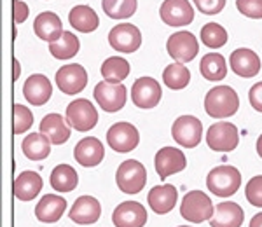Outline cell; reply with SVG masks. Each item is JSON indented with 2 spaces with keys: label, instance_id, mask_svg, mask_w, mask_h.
I'll return each mask as SVG.
<instances>
[{
  "label": "cell",
  "instance_id": "6da1fadb",
  "mask_svg": "<svg viewBox=\"0 0 262 227\" xmlns=\"http://www.w3.org/2000/svg\"><path fill=\"white\" fill-rule=\"evenodd\" d=\"M239 98L231 86H215L205 96V110L213 119H226L238 112Z\"/></svg>",
  "mask_w": 262,
  "mask_h": 227
},
{
  "label": "cell",
  "instance_id": "7a4b0ae2",
  "mask_svg": "<svg viewBox=\"0 0 262 227\" xmlns=\"http://www.w3.org/2000/svg\"><path fill=\"white\" fill-rule=\"evenodd\" d=\"M242 186V173L234 166H217L206 176V187L217 197H231Z\"/></svg>",
  "mask_w": 262,
  "mask_h": 227
},
{
  "label": "cell",
  "instance_id": "3957f363",
  "mask_svg": "<svg viewBox=\"0 0 262 227\" xmlns=\"http://www.w3.org/2000/svg\"><path fill=\"white\" fill-rule=\"evenodd\" d=\"M116 184L124 194H138L147 184V170L140 161L128 159L116 171Z\"/></svg>",
  "mask_w": 262,
  "mask_h": 227
},
{
  "label": "cell",
  "instance_id": "277c9868",
  "mask_svg": "<svg viewBox=\"0 0 262 227\" xmlns=\"http://www.w3.org/2000/svg\"><path fill=\"white\" fill-rule=\"evenodd\" d=\"M213 203L203 191L187 192L180 205V213L191 224H201L213 217Z\"/></svg>",
  "mask_w": 262,
  "mask_h": 227
},
{
  "label": "cell",
  "instance_id": "5b68a950",
  "mask_svg": "<svg viewBox=\"0 0 262 227\" xmlns=\"http://www.w3.org/2000/svg\"><path fill=\"white\" fill-rule=\"evenodd\" d=\"M171 137L179 145L194 149L200 145L203 137V124L194 116H180L171 126Z\"/></svg>",
  "mask_w": 262,
  "mask_h": 227
},
{
  "label": "cell",
  "instance_id": "8992f818",
  "mask_svg": "<svg viewBox=\"0 0 262 227\" xmlns=\"http://www.w3.org/2000/svg\"><path fill=\"white\" fill-rule=\"evenodd\" d=\"M239 133L231 123H215L206 131V144L215 152H231L238 147Z\"/></svg>",
  "mask_w": 262,
  "mask_h": 227
},
{
  "label": "cell",
  "instance_id": "52a82bcc",
  "mask_svg": "<svg viewBox=\"0 0 262 227\" xmlns=\"http://www.w3.org/2000/svg\"><path fill=\"white\" fill-rule=\"evenodd\" d=\"M166 49L168 54L177 63H189L200 53V44H198V39L191 32L180 30L170 35V39L166 42Z\"/></svg>",
  "mask_w": 262,
  "mask_h": 227
},
{
  "label": "cell",
  "instance_id": "ba28073f",
  "mask_svg": "<svg viewBox=\"0 0 262 227\" xmlns=\"http://www.w3.org/2000/svg\"><path fill=\"white\" fill-rule=\"evenodd\" d=\"M67 121L77 131H90L98 123V112L90 100H74L67 107Z\"/></svg>",
  "mask_w": 262,
  "mask_h": 227
},
{
  "label": "cell",
  "instance_id": "9c48e42d",
  "mask_svg": "<svg viewBox=\"0 0 262 227\" xmlns=\"http://www.w3.org/2000/svg\"><path fill=\"white\" fill-rule=\"evenodd\" d=\"M138 142H140L138 129L129 123H116L107 131V144L116 152L128 154L137 149Z\"/></svg>",
  "mask_w": 262,
  "mask_h": 227
},
{
  "label": "cell",
  "instance_id": "30bf717a",
  "mask_svg": "<svg viewBox=\"0 0 262 227\" xmlns=\"http://www.w3.org/2000/svg\"><path fill=\"white\" fill-rule=\"evenodd\" d=\"M108 44L119 53H135L142 46V33L131 23L116 25L108 33Z\"/></svg>",
  "mask_w": 262,
  "mask_h": 227
},
{
  "label": "cell",
  "instance_id": "8fae6325",
  "mask_svg": "<svg viewBox=\"0 0 262 227\" xmlns=\"http://www.w3.org/2000/svg\"><path fill=\"white\" fill-rule=\"evenodd\" d=\"M95 100L105 112H119L126 103V87L122 84L101 81L95 86Z\"/></svg>",
  "mask_w": 262,
  "mask_h": 227
},
{
  "label": "cell",
  "instance_id": "7c38bea8",
  "mask_svg": "<svg viewBox=\"0 0 262 227\" xmlns=\"http://www.w3.org/2000/svg\"><path fill=\"white\" fill-rule=\"evenodd\" d=\"M56 86L65 95H77L88 86V72L79 63L61 66L56 72Z\"/></svg>",
  "mask_w": 262,
  "mask_h": 227
},
{
  "label": "cell",
  "instance_id": "4fadbf2b",
  "mask_svg": "<svg viewBox=\"0 0 262 227\" xmlns=\"http://www.w3.org/2000/svg\"><path fill=\"white\" fill-rule=\"evenodd\" d=\"M161 86L152 77H140L137 79L131 87V100L138 108H154L161 102Z\"/></svg>",
  "mask_w": 262,
  "mask_h": 227
},
{
  "label": "cell",
  "instance_id": "5bb4252c",
  "mask_svg": "<svg viewBox=\"0 0 262 227\" xmlns=\"http://www.w3.org/2000/svg\"><path fill=\"white\" fill-rule=\"evenodd\" d=\"M159 16L168 27H185L192 23L194 9L189 0H164L159 9Z\"/></svg>",
  "mask_w": 262,
  "mask_h": 227
},
{
  "label": "cell",
  "instance_id": "9a60e30c",
  "mask_svg": "<svg viewBox=\"0 0 262 227\" xmlns=\"http://www.w3.org/2000/svg\"><path fill=\"white\" fill-rule=\"evenodd\" d=\"M112 222L116 227H143L147 224V210L138 201H124L114 210Z\"/></svg>",
  "mask_w": 262,
  "mask_h": 227
},
{
  "label": "cell",
  "instance_id": "2e32d148",
  "mask_svg": "<svg viewBox=\"0 0 262 227\" xmlns=\"http://www.w3.org/2000/svg\"><path fill=\"white\" fill-rule=\"evenodd\" d=\"M156 171L161 176V180L168 178L170 175H175L179 171L185 170L187 166V159L182 150L175 149V147H163L161 150H158L156 154Z\"/></svg>",
  "mask_w": 262,
  "mask_h": 227
},
{
  "label": "cell",
  "instance_id": "e0dca14e",
  "mask_svg": "<svg viewBox=\"0 0 262 227\" xmlns=\"http://www.w3.org/2000/svg\"><path fill=\"white\" fill-rule=\"evenodd\" d=\"M229 65H231L232 72L245 79L255 77V75L260 72L259 54L247 48H239V49H236V51H232L229 58Z\"/></svg>",
  "mask_w": 262,
  "mask_h": 227
},
{
  "label": "cell",
  "instance_id": "ac0fdd59",
  "mask_svg": "<svg viewBox=\"0 0 262 227\" xmlns=\"http://www.w3.org/2000/svg\"><path fill=\"white\" fill-rule=\"evenodd\" d=\"M74 157L84 168L98 166L105 157L103 144L95 137H86L81 142H77L74 149Z\"/></svg>",
  "mask_w": 262,
  "mask_h": 227
},
{
  "label": "cell",
  "instance_id": "d6986e66",
  "mask_svg": "<svg viewBox=\"0 0 262 227\" xmlns=\"http://www.w3.org/2000/svg\"><path fill=\"white\" fill-rule=\"evenodd\" d=\"M101 215V205L96 197L93 196H81L74 203V207L69 212L70 220H74L79 225L95 224Z\"/></svg>",
  "mask_w": 262,
  "mask_h": 227
},
{
  "label": "cell",
  "instance_id": "ffe728a7",
  "mask_svg": "<svg viewBox=\"0 0 262 227\" xmlns=\"http://www.w3.org/2000/svg\"><path fill=\"white\" fill-rule=\"evenodd\" d=\"M177 187L171 184H164V186H156L149 191L147 201H149V207L152 212H156L158 215H164V213H170L177 205Z\"/></svg>",
  "mask_w": 262,
  "mask_h": 227
},
{
  "label": "cell",
  "instance_id": "44dd1931",
  "mask_svg": "<svg viewBox=\"0 0 262 227\" xmlns=\"http://www.w3.org/2000/svg\"><path fill=\"white\" fill-rule=\"evenodd\" d=\"M23 95L28 100V103L40 107V105L49 102L51 95H53V86H51V81L46 75L35 74L27 79L23 86Z\"/></svg>",
  "mask_w": 262,
  "mask_h": 227
},
{
  "label": "cell",
  "instance_id": "7402d4cb",
  "mask_svg": "<svg viewBox=\"0 0 262 227\" xmlns=\"http://www.w3.org/2000/svg\"><path fill=\"white\" fill-rule=\"evenodd\" d=\"M70 128L69 121L63 119V116L60 114H48L44 119L40 121V133L44 137L49 138L51 144L54 145H61L65 144L67 140L70 138Z\"/></svg>",
  "mask_w": 262,
  "mask_h": 227
},
{
  "label": "cell",
  "instance_id": "603a6c76",
  "mask_svg": "<svg viewBox=\"0 0 262 227\" xmlns=\"http://www.w3.org/2000/svg\"><path fill=\"white\" fill-rule=\"evenodd\" d=\"M245 220V212L238 203L224 201L217 205L213 212V217L210 218L212 227H242Z\"/></svg>",
  "mask_w": 262,
  "mask_h": 227
},
{
  "label": "cell",
  "instance_id": "cb8c5ba5",
  "mask_svg": "<svg viewBox=\"0 0 262 227\" xmlns=\"http://www.w3.org/2000/svg\"><path fill=\"white\" fill-rule=\"evenodd\" d=\"M67 210V199L56 194H46L35 207V217L42 224H54L58 222Z\"/></svg>",
  "mask_w": 262,
  "mask_h": 227
},
{
  "label": "cell",
  "instance_id": "d4e9b609",
  "mask_svg": "<svg viewBox=\"0 0 262 227\" xmlns=\"http://www.w3.org/2000/svg\"><path fill=\"white\" fill-rule=\"evenodd\" d=\"M33 30H35V35L39 39L51 44V42H56L63 35V25L61 19L54 12L46 11L40 12L33 21Z\"/></svg>",
  "mask_w": 262,
  "mask_h": 227
},
{
  "label": "cell",
  "instance_id": "484cf974",
  "mask_svg": "<svg viewBox=\"0 0 262 227\" xmlns=\"http://www.w3.org/2000/svg\"><path fill=\"white\" fill-rule=\"evenodd\" d=\"M42 176L37 171H21L18 175V178L14 180V196L19 201H32L33 197L39 196V192L42 191Z\"/></svg>",
  "mask_w": 262,
  "mask_h": 227
},
{
  "label": "cell",
  "instance_id": "4316f807",
  "mask_svg": "<svg viewBox=\"0 0 262 227\" xmlns=\"http://www.w3.org/2000/svg\"><path fill=\"white\" fill-rule=\"evenodd\" d=\"M70 25L75 28L77 32L82 33H91L98 28L100 18L90 6H75L69 14Z\"/></svg>",
  "mask_w": 262,
  "mask_h": 227
},
{
  "label": "cell",
  "instance_id": "83f0119b",
  "mask_svg": "<svg viewBox=\"0 0 262 227\" xmlns=\"http://www.w3.org/2000/svg\"><path fill=\"white\" fill-rule=\"evenodd\" d=\"M200 72L206 81H222L227 75V63L224 60L222 54L219 53H208L201 58L200 63Z\"/></svg>",
  "mask_w": 262,
  "mask_h": 227
},
{
  "label": "cell",
  "instance_id": "f1b7e54d",
  "mask_svg": "<svg viewBox=\"0 0 262 227\" xmlns=\"http://www.w3.org/2000/svg\"><path fill=\"white\" fill-rule=\"evenodd\" d=\"M21 150L30 161H42L51 152V142L42 133H30L21 144Z\"/></svg>",
  "mask_w": 262,
  "mask_h": 227
},
{
  "label": "cell",
  "instance_id": "f546056e",
  "mask_svg": "<svg viewBox=\"0 0 262 227\" xmlns=\"http://www.w3.org/2000/svg\"><path fill=\"white\" fill-rule=\"evenodd\" d=\"M79 184L77 171L70 165H58L51 173V187L58 192H72Z\"/></svg>",
  "mask_w": 262,
  "mask_h": 227
},
{
  "label": "cell",
  "instance_id": "4dcf8cb0",
  "mask_svg": "<svg viewBox=\"0 0 262 227\" xmlns=\"http://www.w3.org/2000/svg\"><path fill=\"white\" fill-rule=\"evenodd\" d=\"M81 49V42L72 32H63V35L56 42L49 44V53L56 60H70Z\"/></svg>",
  "mask_w": 262,
  "mask_h": 227
},
{
  "label": "cell",
  "instance_id": "1f68e13d",
  "mask_svg": "<svg viewBox=\"0 0 262 227\" xmlns=\"http://www.w3.org/2000/svg\"><path fill=\"white\" fill-rule=\"evenodd\" d=\"M100 74L103 75V81L121 84L129 75V63L126 61L124 58L111 56L103 61Z\"/></svg>",
  "mask_w": 262,
  "mask_h": 227
},
{
  "label": "cell",
  "instance_id": "d6a6232c",
  "mask_svg": "<svg viewBox=\"0 0 262 227\" xmlns=\"http://www.w3.org/2000/svg\"><path fill=\"white\" fill-rule=\"evenodd\" d=\"M137 0H101V9L112 19H126L137 12Z\"/></svg>",
  "mask_w": 262,
  "mask_h": 227
},
{
  "label": "cell",
  "instance_id": "836d02e7",
  "mask_svg": "<svg viewBox=\"0 0 262 227\" xmlns=\"http://www.w3.org/2000/svg\"><path fill=\"white\" fill-rule=\"evenodd\" d=\"M163 81L170 89H184L185 86H189L191 81V72L184 66V63H171L164 69L163 72Z\"/></svg>",
  "mask_w": 262,
  "mask_h": 227
},
{
  "label": "cell",
  "instance_id": "e575fe53",
  "mask_svg": "<svg viewBox=\"0 0 262 227\" xmlns=\"http://www.w3.org/2000/svg\"><path fill=\"white\" fill-rule=\"evenodd\" d=\"M201 40L205 46L212 49H219L227 44V32L226 28L217 23H206L201 28Z\"/></svg>",
  "mask_w": 262,
  "mask_h": 227
},
{
  "label": "cell",
  "instance_id": "d590c367",
  "mask_svg": "<svg viewBox=\"0 0 262 227\" xmlns=\"http://www.w3.org/2000/svg\"><path fill=\"white\" fill-rule=\"evenodd\" d=\"M33 124V114L30 108L25 107L21 103H16L12 107V126H14V133L21 134L32 128Z\"/></svg>",
  "mask_w": 262,
  "mask_h": 227
},
{
  "label": "cell",
  "instance_id": "8d00e7d4",
  "mask_svg": "<svg viewBox=\"0 0 262 227\" xmlns=\"http://www.w3.org/2000/svg\"><path fill=\"white\" fill-rule=\"evenodd\" d=\"M245 196H247V201L250 205L262 208V175L248 180L247 187H245Z\"/></svg>",
  "mask_w": 262,
  "mask_h": 227
},
{
  "label": "cell",
  "instance_id": "74e56055",
  "mask_svg": "<svg viewBox=\"0 0 262 227\" xmlns=\"http://www.w3.org/2000/svg\"><path fill=\"white\" fill-rule=\"evenodd\" d=\"M238 11L252 19H262V0H236Z\"/></svg>",
  "mask_w": 262,
  "mask_h": 227
},
{
  "label": "cell",
  "instance_id": "f35d334b",
  "mask_svg": "<svg viewBox=\"0 0 262 227\" xmlns=\"http://www.w3.org/2000/svg\"><path fill=\"white\" fill-rule=\"evenodd\" d=\"M192 2L196 4L198 9L206 16L219 14V12L226 7V0H192Z\"/></svg>",
  "mask_w": 262,
  "mask_h": 227
},
{
  "label": "cell",
  "instance_id": "ab89813d",
  "mask_svg": "<svg viewBox=\"0 0 262 227\" xmlns=\"http://www.w3.org/2000/svg\"><path fill=\"white\" fill-rule=\"evenodd\" d=\"M248 100H250V105L255 108L257 112L262 114V82L253 84L248 91Z\"/></svg>",
  "mask_w": 262,
  "mask_h": 227
},
{
  "label": "cell",
  "instance_id": "60d3db41",
  "mask_svg": "<svg viewBox=\"0 0 262 227\" xmlns=\"http://www.w3.org/2000/svg\"><path fill=\"white\" fill-rule=\"evenodd\" d=\"M12 14L16 23H23L28 18V6L21 0H12Z\"/></svg>",
  "mask_w": 262,
  "mask_h": 227
},
{
  "label": "cell",
  "instance_id": "b9f144b4",
  "mask_svg": "<svg viewBox=\"0 0 262 227\" xmlns=\"http://www.w3.org/2000/svg\"><path fill=\"white\" fill-rule=\"evenodd\" d=\"M248 227H262V212L260 213H257L255 217L250 220V225Z\"/></svg>",
  "mask_w": 262,
  "mask_h": 227
},
{
  "label": "cell",
  "instance_id": "7bdbcfd3",
  "mask_svg": "<svg viewBox=\"0 0 262 227\" xmlns=\"http://www.w3.org/2000/svg\"><path fill=\"white\" fill-rule=\"evenodd\" d=\"M257 154H259L260 157H262V134H260L259 138H257Z\"/></svg>",
  "mask_w": 262,
  "mask_h": 227
},
{
  "label": "cell",
  "instance_id": "ee69618b",
  "mask_svg": "<svg viewBox=\"0 0 262 227\" xmlns=\"http://www.w3.org/2000/svg\"><path fill=\"white\" fill-rule=\"evenodd\" d=\"M19 77V63L18 60L14 61V79H18Z\"/></svg>",
  "mask_w": 262,
  "mask_h": 227
},
{
  "label": "cell",
  "instance_id": "f6af8a7d",
  "mask_svg": "<svg viewBox=\"0 0 262 227\" xmlns=\"http://www.w3.org/2000/svg\"><path fill=\"white\" fill-rule=\"evenodd\" d=\"M179 227H191V225H179Z\"/></svg>",
  "mask_w": 262,
  "mask_h": 227
}]
</instances>
